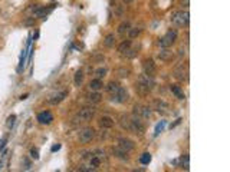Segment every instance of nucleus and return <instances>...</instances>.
<instances>
[{
    "mask_svg": "<svg viewBox=\"0 0 230 172\" xmlns=\"http://www.w3.org/2000/svg\"><path fill=\"white\" fill-rule=\"evenodd\" d=\"M130 47H131V40H122V42L118 45V49L117 50L121 53V55H122V53H124L127 49H130Z\"/></svg>",
    "mask_w": 230,
    "mask_h": 172,
    "instance_id": "cd10ccee",
    "label": "nucleus"
},
{
    "mask_svg": "<svg viewBox=\"0 0 230 172\" xmlns=\"http://www.w3.org/2000/svg\"><path fill=\"white\" fill-rule=\"evenodd\" d=\"M114 45H115V35H112V33L106 35L105 39H104V46H106V47H112Z\"/></svg>",
    "mask_w": 230,
    "mask_h": 172,
    "instance_id": "a878e982",
    "label": "nucleus"
},
{
    "mask_svg": "<svg viewBox=\"0 0 230 172\" xmlns=\"http://www.w3.org/2000/svg\"><path fill=\"white\" fill-rule=\"evenodd\" d=\"M118 75H120L121 77H127L128 75H130V69H125V67H121V69H118Z\"/></svg>",
    "mask_w": 230,
    "mask_h": 172,
    "instance_id": "f704fd0d",
    "label": "nucleus"
},
{
    "mask_svg": "<svg viewBox=\"0 0 230 172\" xmlns=\"http://www.w3.org/2000/svg\"><path fill=\"white\" fill-rule=\"evenodd\" d=\"M118 89H120V83H118V82H115V81H111L110 83L106 85V92H108V93H111V95H112V93H115Z\"/></svg>",
    "mask_w": 230,
    "mask_h": 172,
    "instance_id": "b1692460",
    "label": "nucleus"
},
{
    "mask_svg": "<svg viewBox=\"0 0 230 172\" xmlns=\"http://www.w3.org/2000/svg\"><path fill=\"white\" fill-rule=\"evenodd\" d=\"M86 99H88L89 103H99L101 99H102V95H101L98 91H91L88 95H86Z\"/></svg>",
    "mask_w": 230,
    "mask_h": 172,
    "instance_id": "6ab92c4d",
    "label": "nucleus"
},
{
    "mask_svg": "<svg viewBox=\"0 0 230 172\" xmlns=\"http://www.w3.org/2000/svg\"><path fill=\"white\" fill-rule=\"evenodd\" d=\"M137 82H140V83H142L144 86H147L150 91H152V89H154V86H156V81H154V77L148 76V75H145V73L141 75V76L138 77Z\"/></svg>",
    "mask_w": 230,
    "mask_h": 172,
    "instance_id": "f8f14e48",
    "label": "nucleus"
},
{
    "mask_svg": "<svg viewBox=\"0 0 230 172\" xmlns=\"http://www.w3.org/2000/svg\"><path fill=\"white\" fill-rule=\"evenodd\" d=\"M59 149H60V145L59 144H58V145H53V146H52V151L53 152H55V151H59Z\"/></svg>",
    "mask_w": 230,
    "mask_h": 172,
    "instance_id": "a19ab883",
    "label": "nucleus"
},
{
    "mask_svg": "<svg viewBox=\"0 0 230 172\" xmlns=\"http://www.w3.org/2000/svg\"><path fill=\"white\" fill-rule=\"evenodd\" d=\"M38 120H39L42 125H49L53 120V115L49 111H43V112H40L39 115H38Z\"/></svg>",
    "mask_w": 230,
    "mask_h": 172,
    "instance_id": "4468645a",
    "label": "nucleus"
},
{
    "mask_svg": "<svg viewBox=\"0 0 230 172\" xmlns=\"http://www.w3.org/2000/svg\"><path fill=\"white\" fill-rule=\"evenodd\" d=\"M142 67H144V73L145 75H148V76L154 77L157 73V65L156 62L152 59H145L144 60V63H142Z\"/></svg>",
    "mask_w": 230,
    "mask_h": 172,
    "instance_id": "6e6552de",
    "label": "nucleus"
},
{
    "mask_svg": "<svg viewBox=\"0 0 230 172\" xmlns=\"http://www.w3.org/2000/svg\"><path fill=\"white\" fill-rule=\"evenodd\" d=\"M122 55H124L125 57H128V59H131V57L135 56V49H131V47H130V49H127Z\"/></svg>",
    "mask_w": 230,
    "mask_h": 172,
    "instance_id": "473e14b6",
    "label": "nucleus"
},
{
    "mask_svg": "<svg viewBox=\"0 0 230 172\" xmlns=\"http://www.w3.org/2000/svg\"><path fill=\"white\" fill-rule=\"evenodd\" d=\"M98 122H99V126L102 128V129H111V128L114 126V119L108 115L101 116Z\"/></svg>",
    "mask_w": 230,
    "mask_h": 172,
    "instance_id": "2eb2a0df",
    "label": "nucleus"
},
{
    "mask_svg": "<svg viewBox=\"0 0 230 172\" xmlns=\"http://www.w3.org/2000/svg\"><path fill=\"white\" fill-rule=\"evenodd\" d=\"M29 168H30V162L28 159H25V169H29Z\"/></svg>",
    "mask_w": 230,
    "mask_h": 172,
    "instance_id": "79ce46f5",
    "label": "nucleus"
},
{
    "mask_svg": "<svg viewBox=\"0 0 230 172\" xmlns=\"http://www.w3.org/2000/svg\"><path fill=\"white\" fill-rule=\"evenodd\" d=\"M53 9V6L50 7H43V6H36L35 10H33V17H43L48 13H50Z\"/></svg>",
    "mask_w": 230,
    "mask_h": 172,
    "instance_id": "dca6fc26",
    "label": "nucleus"
},
{
    "mask_svg": "<svg viewBox=\"0 0 230 172\" xmlns=\"http://www.w3.org/2000/svg\"><path fill=\"white\" fill-rule=\"evenodd\" d=\"M158 59L161 62H171L174 59V53L168 47H161V50L158 52Z\"/></svg>",
    "mask_w": 230,
    "mask_h": 172,
    "instance_id": "9b49d317",
    "label": "nucleus"
},
{
    "mask_svg": "<svg viewBox=\"0 0 230 172\" xmlns=\"http://www.w3.org/2000/svg\"><path fill=\"white\" fill-rule=\"evenodd\" d=\"M6 140H7V138H3V139H2V142H0V149H2V148H4V145H6Z\"/></svg>",
    "mask_w": 230,
    "mask_h": 172,
    "instance_id": "ea45409f",
    "label": "nucleus"
},
{
    "mask_svg": "<svg viewBox=\"0 0 230 172\" xmlns=\"http://www.w3.org/2000/svg\"><path fill=\"white\" fill-rule=\"evenodd\" d=\"M118 146L122 148V149L127 151V152H131V151H134L135 149L134 140L128 139V138H120V139H118Z\"/></svg>",
    "mask_w": 230,
    "mask_h": 172,
    "instance_id": "9d476101",
    "label": "nucleus"
},
{
    "mask_svg": "<svg viewBox=\"0 0 230 172\" xmlns=\"http://www.w3.org/2000/svg\"><path fill=\"white\" fill-rule=\"evenodd\" d=\"M128 92L125 88H122V86H120V89H118L115 93H112V102H117V103H125L128 101Z\"/></svg>",
    "mask_w": 230,
    "mask_h": 172,
    "instance_id": "0eeeda50",
    "label": "nucleus"
},
{
    "mask_svg": "<svg viewBox=\"0 0 230 172\" xmlns=\"http://www.w3.org/2000/svg\"><path fill=\"white\" fill-rule=\"evenodd\" d=\"M170 91L173 92V95H176L178 99H181V101L186 98V96H184V93H183V91H181V88L178 86V85H171V86H170Z\"/></svg>",
    "mask_w": 230,
    "mask_h": 172,
    "instance_id": "412c9836",
    "label": "nucleus"
},
{
    "mask_svg": "<svg viewBox=\"0 0 230 172\" xmlns=\"http://www.w3.org/2000/svg\"><path fill=\"white\" fill-rule=\"evenodd\" d=\"M177 37H178L177 30H176V29H170V30L166 33V36L158 39V45L161 46V47H170V46L177 40Z\"/></svg>",
    "mask_w": 230,
    "mask_h": 172,
    "instance_id": "f03ea898",
    "label": "nucleus"
},
{
    "mask_svg": "<svg viewBox=\"0 0 230 172\" xmlns=\"http://www.w3.org/2000/svg\"><path fill=\"white\" fill-rule=\"evenodd\" d=\"M120 125H121V128H122V129H125V130H128V132H130V116L121 115Z\"/></svg>",
    "mask_w": 230,
    "mask_h": 172,
    "instance_id": "5701e85b",
    "label": "nucleus"
},
{
    "mask_svg": "<svg viewBox=\"0 0 230 172\" xmlns=\"http://www.w3.org/2000/svg\"><path fill=\"white\" fill-rule=\"evenodd\" d=\"M181 6L188 7V6H190V0H181Z\"/></svg>",
    "mask_w": 230,
    "mask_h": 172,
    "instance_id": "58836bf2",
    "label": "nucleus"
},
{
    "mask_svg": "<svg viewBox=\"0 0 230 172\" xmlns=\"http://www.w3.org/2000/svg\"><path fill=\"white\" fill-rule=\"evenodd\" d=\"M135 91H137L138 93H140V95L145 96V95H147V93H148V92H150V89L147 88V86H144V85H142V83H140V82H137V83H135Z\"/></svg>",
    "mask_w": 230,
    "mask_h": 172,
    "instance_id": "c85d7f7f",
    "label": "nucleus"
},
{
    "mask_svg": "<svg viewBox=\"0 0 230 172\" xmlns=\"http://www.w3.org/2000/svg\"><path fill=\"white\" fill-rule=\"evenodd\" d=\"M30 156H32L33 159H39V152H38V149L33 148L32 151H30Z\"/></svg>",
    "mask_w": 230,
    "mask_h": 172,
    "instance_id": "4c0bfd02",
    "label": "nucleus"
},
{
    "mask_svg": "<svg viewBox=\"0 0 230 172\" xmlns=\"http://www.w3.org/2000/svg\"><path fill=\"white\" fill-rule=\"evenodd\" d=\"M154 108L157 109V112L163 113V115H167V113H170V103H167L166 101L163 99H156L154 101Z\"/></svg>",
    "mask_w": 230,
    "mask_h": 172,
    "instance_id": "1a4fd4ad",
    "label": "nucleus"
},
{
    "mask_svg": "<svg viewBox=\"0 0 230 172\" xmlns=\"http://www.w3.org/2000/svg\"><path fill=\"white\" fill-rule=\"evenodd\" d=\"M105 75H106V69H105V67H99V69L95 70V76L98 77V79H102Z\"/></svg>",
    "mask_w": 230,
    "mask_h": 172,
    "instance_id": "2f4dec72",
    "label": "nucleus"
},
{
    "mask_svg": "<svg viewBox=\"0 0 230 172\" xmlns=\"http://www.w3.org/2000/svg\"><path fill=\"white\" fill-rule=\"evenodd\" d=\"M164 125H166V122H161V123H158L157 125V128H156V135H158L161 130L164 129Z\"/></svg>",
    "mask_w": 230,
    "mask_h": 172,
    "instance_id": "e433bc0d",
    "label": "nucleus"
},
{
    "mask_svg": "<svg viewBox=\"0 0 230 172\" xmlns=\"http://www.w3.org/2000/svg\"><path fill=\"white\" fill-rule=\"evenodd\" d=\"M102 88H104V83L101 79H98V77L92 79V81L89 82V89H91V91H101Z\"/></svg>",
    "mask_w": 230,
    "mask_h": 172,
    "instance_id": "aec40b11",
    "label": "nucleus"
},
{
    "mask_svg": "<svg viewBox=\"0 0 230 172\" xmlns=\"http://www.w3.org/2000/svg\"><path fill=\"white\" fill-rule=\"evenodd\" d=\"M181 166H183V168H186V169L188 168V155L187 154L181 156Z\"/></svg>",
    "mask_w": 230,
    "mask_h": 172,
    "instance_id": "72a5a7b5",
    "label": "nucleus"
},
{
    "mask_svg": "<svg viewBox=\"0 0 230 172\" xmlns=\"http://www.w3.org/2000/svg\"><path fill=\"white\" fill-rule=\"evenodd\" d=\"M101 162H102V159L98 158L96 155H92L91 158H89V166H91L92 169H96L99 165H101Z\"/></svg>",
    "mask_w": 230,
    "mask_h": 172,
    "instance_id": "393cba45",
    "label": "nucleus"
},
{
    "mask_svg": "<svg viewBox=\"0 0 230 172\" xmlns=\"http://www.w3.org/2000/svg\"><path fill=\"white\" fill-rule=\"evenodd\" d=\"M188 70L187 67H184V65H180V66L176 67V70H174V76L177 77L178 81H187L188 79Z\"/></svg>",
    "mask_w": 230,
    "mask_h": 172,
    "instance_id": "ddd939ff",
    "label": "nucleus"
},
{
    "mask_svg": "<svg viewBox=\"0 0 230 172\" xmlns=\"http://www.w3.org/2000/svg\"><path fill=\"white\" fill-rule=\"evenodd\" d=\"M14 120H16V115H10L9 118H7V128H12L14 125Z\"/></svg>",
    "mask_w": 230,
    "mask_h": 172,
    "instance_id": "c9c22d12",
    "label": "nucleus"
},
{
    "mask_svg": "<svg viewBox=\"0 0 230 172\" xmlns=\"http://www.w3.org/2000/svg\"><path fill=\"white\" fill-rule=\"evenodd\" d=\"M95 116V108L94 106H88V108H82L76 116H75V120L76 122H89Z\"/></svg>",
    "mask_w": 230,
    "mask_h": 172,
    "instance_id": "20e7f679",
    "label": "nucleus"
},
{
    "mask_svg": "<svg viewBox=\"0 0 230 172\" xmlns=\"http://www.w3.org/2000/svg\"><path fill=\"white\" fill-rule=\"evenodd\" d=\"M95 135L96 132L94 128H85L79 132V140H81V144H89L95 138Z\"/></svg>",
    "mask_w": 230,
    "mask_h": 172,
    "instance_id": "423d86ee",
    "label": "nucleus"
},
{
    "mask_svg": "<svg viewBox=\"0 0 230 172\" xmlns=\"http://www.w3.org/2000/svg\"><path fill=\"white\" fill-rule=\"evenodd\" d=\"M66 96H68V91H62V92H59V93H56V95H53L48 102H49L50 105H58V103L62 102Z\"/></svg>",
    "mask_w": 230,
    "mask_h": 172,
    "instance_id": "a211bd4d",
    "label": "nucleus"
},
{
    "mask_svg": "<svg viewBox=\"0 0 230 172\" xmlns=\"http://www.w3.org/2000/svg\"><path fill=\"white\" fill-rule=\"evenodd\" d=\"M132 112H134V116H138L141 119H150L152 115L151 108L150 106H144V105H135L134 109H132Z\"/></svg>",
    "mask_w": 230,
    "mask_h": 172,
    "instance_id": "39448f33",
    "label": "nucleus"
},
{
    "mask_svg": "<svg viewBox=\"0 0 230 172\" xmlns=\"http://www.w3.org/2000/svg\"><path fill=\"white\" fill-rule=\"evenodd\" d=\"M171 22H173L174 26H178V27H184V26L188 25L190 22V13L187 10H178L174 12L173 16H171Z\"/></svg>",
    "mask_w": 230,
    "mask_h": 172,
    "instance_id": "f257e3e1",
    "label": "nucleus"
},
{
    "mask_svg": "<svg viewBox=\"0 0 230 172\" xmlns=\"http://www.w3.org/2000/svg\"><path fill=\"white\" fill-rule=\"evenodd\" d=\"M84 76H85V75H84V70H76V73H75V76H74V81H75V85H76V86H81L82 85V82H84Z\"/></svg>",
    "mask_w": 230,
    "mask_h": 172,
    "instance_id": "bb28decb",
    "label": "nucleus"
},
{
    "mask_svg": "<svg viewBox=\"0 0 230 172\" xmlns=\"http://www.w3.org/2000/svg\"><path fill=\"white\" fill-rule=\"evenodd\" d=\"M122 2H124V3H127V4H130V3H132L134 0H122Z\"/></svg>",
    "mask_w": 230,
    "mask_h": 172,
    "instance_id": "37998d69",
    "label": "nucleus"
},
{
    "mask_svg": "<svg viewBox=\"0 0 230 172\" xmlns=\"http://www.w3.org/2000/svg\"><path fill=\"white\" fill-rule=\"evenodd\" d=\"M130 132H132L135 135H144L145 125L141 120V118H138V116L130 118Z\"/></svg>",
    "mask_w": 230,
    "mask_h": 172,
    "instance_id": "7ed1b4c3",
    "label": "nucleus"
},
{
    "mask_svg": "<svg viewBox=\"0 0 230 172\" xmlns=\"http://www.w3.org/2000/svg\"><path fill=\"white\" fill-rule=\"evenodd\" d=\"M130 27H131V23H130V22H122V23H121L120 26H118V35H121V36H124L125 33L128 32V30H130Z\"/></svg>",
    "mask_w": 230,
    "mask_h": 172,
    "instance_id": "4be33fe9",
    "label": "nucleus"
},
{
    "mask_svg": "<svg viewBox=\"0 0 230 172\" xmlns=\"http://www.w3.org/2000/svg\"><path fill=\"white\" fill-rule=\"evenodd\" d=\"M150 161H151V155L147 154V152H145V154H142L141 156H140V162H141L142 165H148Z\"/></svg>",
    "mask_w": 230,
    "mask_h": 172,
    "instance_id": "7c9ffc66",
    "label": "nucleus"
},
{
    "mask_svg": "<svg viewBox=\"0 0 230 172\" xmlns=\"http://www.w3.org/2000/svg\"><path fill=\"white\" fill-rule=\"evenodd\" d=\"M140 33H141V29H138V27H130V30H128V36H130V39L138 37Z\"/></svg>",
    "mask_w": 230,
    "mask_h": 172,
    "instance_id": "c756f323",
    "label": "nucleus"
},
{
    "mask_svg": "<svg viewBox=\"0 0 230 172\" xmlns=\"http://www.w3.org/2000/svg\"><path fill=\"white\" fill-rule=\"evenodd\" d=\"M0 168H2V162H0Z\"/></svg>",
    "mask_w": 230,
    "mask_h": 172,
    "instance_id": "c03bdc74",
    "label": "nucleus"
},
{
    "mask_svg": "<svg viewBox=\"0 0 230 172\" xmlns=\"http://www.w3.org/2000/svg\"><path fill=\"white\" fill-rule=\"evenodd\" d=\"M112 152H114V156H115V158H118V159H121V161H128V159H130V155H128V152L124 151V149H122V148H120V146L114 148Z\"/></svg>",
    "mask_w": 230,
    "mask_h": 172,
    "instance_id": "f3484780",
    "label": "nucleus"
}]
</instances>
